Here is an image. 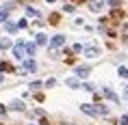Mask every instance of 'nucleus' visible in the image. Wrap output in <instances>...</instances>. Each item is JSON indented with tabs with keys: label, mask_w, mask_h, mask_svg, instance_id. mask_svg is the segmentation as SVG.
Wrapping results in <instances>:
<instances>
[{
	"label": "nucleus",
	"mask_w": 128,
	"mask_h": 125,
	"mask_svg": "<svg viewBox=\"0 0 128 125\" xmlns=\"http://www.w3.org/2000/svg\"><path fill=\"white\" fill-rule=\"evenodd\" d=\"M117 73H120L122 78H128V69H126V67H120V71H117Z\"/></svg>",
	"instance_id": "obj_16"
},
{
	"label": "nucleus",
	"mask_w": 128,
	"mask_h": 125,
	"mask_svg": "<svg viewBox=\"0 0 128 125\" xmlns=\"http://www.w3.org/2000/svg\"><path fill=\"white\" fill-rule=\"evenodd\" d=\"M37 69V63H35L33 58H26L24 60V69H22V73H26V71H35Z\"/></svg>",
	"instance_id": "obj_5"
},
{
	"label": "nucleus",
	"mask_w": 128,
	"mask_h": 125,
	"mask_svg": "<svg viewBox=\"0 0 128 125\" xmlns=\"http://www.w3.org/2000/svg\"><path fill=\"white\" fill-rule=\"evenodd\" d=\"M33 88H41V82H33V84H30V91H33Z\"/></svg>",
	"instance_id": "obj_21"
},
{
	"label": "nucleus",
	"mask_w": 128,
	"mask_h": 125,
	"mask_svg": "<svg viewBox=\"0 0 128 125\" xmlns=\"http://www.w3.org/2000/svg\"><path fill=\"white\" fill-rule=\"evenodd\" d=\"M82 52H85V56H87V58H98V56L102 54L98 45H87V47H82Z\"/></svg>",
	"instance_id": "obj_2"
},
{
	"label": "nucleus",
	"mask_w": 128,
	"mask_h": 125,
	"mask_svg": "<svg viewBox=\"0 0 128 125\" xmlns=\"http://www.w3.org/2000/svg\"><path fill=\"white\" fill-rule=\"evenodd\" d=\"M4 112H7V108H4V106L0 104V114H4Z\"/></svg>",
	"instance_id": "obj_22"
},
{
	"label": "nucleus",
	"mask_w": 128,
	"mask_h": 125,
	"mask_svg": "<svg viewBox=\"0 0 128 125\" xmlns=\"http://www.w3.org/2000/svg\"><path fill=\"white\" fill-rule=\"evenodd\" d=\"M120 123H122V125H128V114H124V117L120 119Z\"/></svg>",
	"instance_id": "obj_20"
},
{
	"label": "nucleus",
	"mask_w": 128,
	"mask_h": 125,
	"mask_svg": "<svg viewBox=\"0 0 128 125\" xmlns=\"http://www.w3.org/2000/svg\"><path fill=\"white\" fill-rule=\"evenodd\" d=\"M35 43H37V45H46V43H48V37L44 33H39L37 37H35Z\"/></svg>",
	"instance_id": "obj_10"
},
{
	"label": "nucleus",
	"mask_w": 128,
	"mask_h": 125,
	"mask_svg": "<svg viewBox=\"0 0 128 125\" xmlns=\"http://www.w3.org/2000/svg\"><path fill=\"white\" fill-rule=\"evenodd\" d=\"M104 95H106L108 99H113V101H120V97H117V95H115V93L111 91V88H104Z\"/></svg>",
	"instance_id": "obj_12"
},
{
	"label": "nucleus",
	"mask_w": 128,
	"mask_h": 125,
	"mask_svg": "<svg viewBox=\"0 0 128 125\" xmlns=\"http://www.w3.org/2000/svg\"><path fill=\"white\" fill-rule=\"evenodd\" d=\"M89 71H91V69H89L87 65H85V67H76V73H78V78H87Z\"/></svg>",
	"instance_id": "obj_9"
},
{
	"label": "nucleus",
	"mask_w": 128,
	"mask_h": 125,
	"mask_svg": "<svg viewBox=\"0 0 128 125\" xmlns=\"http://www.w3.org/2000/svg\"><path fill=\"white\" fill-rule=\"evenodd\" d=\"M65 84L72 86V88H78V86H80V82H78L76 78H68V82H65Z\"/></svg>",
	"instance_id": "obj_13"
},
{
	"label": "nucleus",
	"mask_w": 128,
	"mask_h": 125,
	"mask_svg": "<svg viewBox=\"0 0 128 125\" xmlns=\"http://www.w3.org/2000/svg\"><path fill=\"white\" fill-rule=\"evenodd\" d=\"M63 11H65V13H72V11H74V4H65V7H63Z\"/></svg>",
	"instance_id": "obj_18"
},
{
	"label": "nucleus",
	"mask_w": 128,
	"mask_h": 125,
	"mask_svg": "<svg viewBox=\"0 0 128 125\" xmlns=\"http://www.w3.org/2000/svg\"><path fill=\"white\" fill-rule=\"evenodd\" d=\"M0 82H2V71H0Z\"/></svg>",
	"instance_id": "obj_23"
},
{
	"label": "nucleus",
	"mask_w": 128,
	"mask_h": 125,
	"mask_svg": "<svg viewBox=\"0 0 128 125\" xmlns=\"http://www.w3.org/2000/svg\"><path fill=\"white\" fill-rule=\"evenodd\" d=\"M48 2H54V0H48Z\"/></svg>",
	"instance_id": "obj_24"
},
{
	"label": "nucleus",
	"mask_w": 128,
	"mask_h": 125,
	"mask_svg": "<svg viewBox=\"0 0 128 125\" xmlns=\"http://www.w3.org/2000/svg\"><path fill=\"white\" fill-rule=\"evenodd\" d=\"M9 108H11V110H15V112H22V110H24V104H22L20 99H13V101L9 104Z\"/></svg>",
	"instance_id": "obj_7"
},
{
	"label": "nucleus",
	"mask_w": 128,
	"mask_h": 125,
	"mask_svg": "<svg viewBox=\"0 0 128 125\" xmlns=\"http://www.w3.org/2000/svg\"><path fill=\"white\" fill-rule=\"evenodd\" d=\"M28 26V22L26 20H20V24H18V28H26Z\"/></svg>",
	"instance_id": "obj_19"
},
{
	"label": "nucleus",
	"mask_w": 128,
	"mask_h": 125,
	"mask_svg": "<svg viewBox=\"0 0 128 125\" xmlns=\"http://www.w3.org/2000/svg\"><path fill=\"white\" fill-rule=\"evenodd\" d=\"M63 43H65V37L63 35H54L52 41H50V47H61Z\"/></svg>",
	"instance_id": "obj_4"
},
{
	"label": "nucleus",
	"mask_w": 128,
	"mask_h": 125,
	"mask_svg": "<svg viewBox=\"0 0 128 125\" xmlns=\"http://www.w3.org/2000/svg\"><path fill=\"white\" fill-rule=\"evenodd\" d=\"M24 43H22V41H18V43H15V47H13V56L18 60H24Z\"/></svg>",
	"instance_id": "obj_3"
},
{
	"label": "nucleus",
	"mask_w": 128,
	"mask_h": 125,
	"mask_svg": "<svg viewBox=\"0 0 128 125\" xmlns=\"http://www.w3.org/2000/svg\"><path fill=\"white\" fill-rule=\"evenodd\" d=\"M26 52H28V56H35V52H37V43H26Z\"/></svg>",
	"instance_id": "obj_11"
},
{
	"label": "nucleus",
	"mask_w": 128,
	"mask_h": 125,
	"mask_svg": "<svg viewBox=\"0 0 128 125\" xmlns=\"http://www.w3.org/2000/svg\"><path fill=\"white\" fill-rule=\"evenodd\" d=\"M26 13H28V15H33V17H37V15H39V13H37V11H35L33 7H28V9H26Z\"/></svg>",
	"instance_id": "obj_17"
},
{
	"label": "nucleus",
	"mask_w": 128,
	"mask_h": 125,
	"mask_svg": "<svg viewBox=\"0 0 128 125\" xmlns=\"http://www.w3.org/2000/svg\"><path fill=\"white\" fill-rule=\"evenodd\" d=\"M0 47H2V50L11 47V39H0Z\"/></svg>",
	"instance_id": "obj_14"
},
{
	"label": "nucleus",
	"mask_w": 128,
	"mask_h": 125,
	"mask_svg": "<svg viewBox=\"0 0 128 125\" xmlns=\"http://www.w3.org/2000/svg\"><path fill=\"white\" fill-rule=\"evenodd\" d=\"M7 30H9V33H15V30H18V26H15L13 22H7Z\"/></svg>",
	"instance_id": "obj_15"
},
{
	"label": "nucleus",
	"mask_w": 128,
	"mask_h": 125,
	"mask_svg": "<svg viewBox=\"0 0 128 125\" xmlns=\"http://www.w3.org/2000/svg\"><path fill=\"white\" fill-rule=\"evenodd\" d=\"M80 110L85 112V114H91V117H106L108 110L104 108V106H98V104H82Z\"/></svg>",
	"instance_id": "obj_1"
},
{
	"label": "nucleus",
	"mask_w": 128,
	"mask_h": 125,
	"mask_svg": "<svg viewBox=\"0 0 128 125\" xmlns=\"http://www.w3.org/2000/svg\"><path fill=\"white\" fill-rule=\"evenodd\" d=\"M102 7H104V2H102V0H91V4H89V9H91L94 13H100Z\"/></svg>",
	"instance_id": "obj_6"
},
{
	"label": "nucleus",
	"mask_w": 128,
	"mask_h": 125,
	"mask_svg": "<svg viewBox=\"0 0 128 125\" xmlns=\"http://www.w3.org/2000/svg\"><path fill=\"white\" fill-rule=\"evenodd\" d=\"M9 11H11V4H4V7L0 9V22H7V17H9Z\"/></svg>",
	"instance_id": "obj_8"
}]
</instances>
